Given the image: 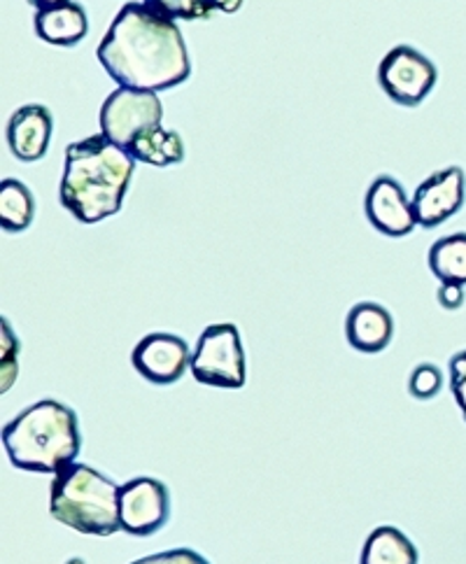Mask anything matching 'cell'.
I'll list each match as a JSON object with an SVG mask.
<instances>
[{
  "instance_id": "8fae6325",
  "label": "cell",
  "mask_w": 466,
  "mask_h": 564,
  "mask_svg": "<svg viewBox=\"0 0 466 564\" xmlns=\"http://www.w3.org/2000/svg\"><path fill=\"white\" fill-rule=\"evenodd\" d=\"M364 213L376 231L390 238H403L418 227L411 198L392 175H378L369 185L364 196Z\"/></svg>"
},
{
  "instance_id": "52a82bcc",
  "label": "cell",
  "mask_w": 466,
  "mask_h": 564,
  "mask_svg": "<svg viewBox=\"0 0 466 564\" xmlns=\"http://www.w3.org/2000/svg\"><path fill=\"white\" fill-rule=\"evenodd\" d=\"M438 83V70L411 45H397L378 64V85L401 108H418Z\"/></svg>"
},
{
  "instance_id": "d6986e66",
  "label": "cell",
  "mask_w": 466,
  "mask_h": 564,
  "mask_svg": "<svg viewBox=\"0 0 466 564\" xmlns=\"http://www.w3.org/2000/svg\"><path fill=\"white\" fill-rule=\"evenodd\" d=\"M143 3L154 12L173 19V22H177V19H182V22H206L217 12L215 0H143Z\"/></svg>"
},
{
  "instance_id": "6da1fadb",
  "label": "cell",
  "mask_w": 466,
  "mask_h": 564,
  "mask_svg": "<svg viewBox=\"0 0 466 564\" xmlns=\"http://www.w3.org/2000/svg\"><path fill=\"white\" fill-rule=\"evenodd\" d=\"M96 56L119 87L140 91H166L192 75L182 31L145 3H127L117 12Z\"/></svg>"
},
{
  "instance_id": "9c48e42d",
  "label": "cell",
  "mask_w": 466,
  "mask_h": 564,
  "mask_svg": "<svg viewBox=\"0 0 466 564\" xmlns=\"http://www.w3.org/2000/svg\"><path fill=\"white\" fill-rule=\"evenodd\" d=\"M131 365L152 386H173L192 367V350L177 334L152 332L136 344Z\"/></svg>"
},
{
  "instance_id": "d4e9b609",
  "label": "cell",
  "mask_w": 466,
  "mask_h": 564,
  "mask_svg": "<svg viewBox=\"0 0 466 564\" xmlns=\"http://www.w3.org/2000/svg\"><path fill=\"white\" fill-rule=\"evenodd\" d=\"M242 3H246V0H215V8H217V12L236 14L242 8Z\"/></svg>"
},
{
  "instance_id": "44dd1931",
  "label": "cell",
  "mask_w": 466,
  "mask_h": 564,
  "mask_svg": "<svg viewBox=\"0 0 466 564\" xmlns=\"http://www.w3.org/2000/svg\"><path fill=\"white\" fill-rule=\"evenodd\" d=\"M443 388V373L436 365H430V361H424V365H418L409 378V392L413 399L420 401H430L434 399Z\"/></svg>"
},
{
  "instance_id": "7402d4cb",
  "label": "cell",
  "mask_w": 466,
  "mask_h": 564,
  "mask_svg": "<svg viewBox=\"0 0 466 564\" xmlns=\"http://www.w3.org/2000/svg\"><path fill=\"white\" fill-rule=\"evenodd\" d=\"M129 564H210V562L194 549H171V551H161L148 557L133 560Z\"/></svg>"
},
{
  "instance_id": "5bb4252c",
  "label": "cell",
  "mask_w": 466,
  "mask_h": 564,
  "mask_svg": "<svg viewBox=\"0 0 466 564\" xmlns=\"http://www.w3.org/2000/svg\"><path fill=\"white\" fill-rule=\"evenodd\" d=\"M33 26L35 35L43 40V43L54 47H73L87 37L89 17L83 6L68 0V3L37 10Z\"/></svg>"
},
{
  "instance_id": "2e32d148",
  "label": "cell",
  "mask_w": 466,
  "mask_h": 564,
  "mask_svg": "<svg viewBox=\"0 0 466 564\" xmlns=\"http://www.w3.org/2000/svg\"><path fill=\"white\" fill-rule=\"evenodd\" d=\"M127 150L136 161H140V164H148L154 169H169L185 161V143H182V135L164 127H154L145 133H140Z\"/></svg>"
},
{
  "instance_id": "7a4b0ae2",
  "label": "cell",
  "mask_w": 466,
  "mask_h": 564,
  "mask_svg": "<svg viewBox=\"0 0 466 564\" xmlns=\"http://www.w3.org/2000/svg\"><path fill=\"white\" fill-rule=\"evenodd\" d=\"M136 159L104 133L75 140L64 159L58 200L77 221L98 225L124 206Z\"/></svg>"
},
{
  "instance_id": "ba28073f",
  "label": "cell",
  "mask_w": 466,
  "mask_h": 564,
  "mask_svg": "<svg viewBox=\"0 0 466 564\" xmlns=\"http://www.w3.org/2000/svg\"><path fill=\"white\" fill-rule=\"evenodd\" d=\"M171 518V490L152 476H138L119 488V525L131 536H152Z\"/></svg>"
},
{
  "instance_id": "e0dca14e",
  "label": "cell",
  "mask_w": 466,
  "mask_h": 564,
  "mask_svg": "<svg viewBox=\"0 0 466 564\" xmlns=\"http://www.w3.org/2000/svg\"><path fill=\"white\" fill-rule=\"evenodd\" d=\"M35 198L33 192L17 177L0 183V227L8 234H22L33 225Z\"/></svg>"
},
{
  "instance_id": "7c38bea8",
  "label": "cell",
  "mask_w": 466,
  "mask_h": 564,
  "mask_svg": "<svg viewBox=\"0 0 466 564\" xmlns=\"http://www.w3.org/2000/svg\"><path fill=\"white\" fill-rule=\"evenodd\" d=\"M52 131H54V117L52 112L40 106L29 104L17 108L6 127V140L10 152L24 161V164H35V161L43 159L52 143Z\"/></svg>"
},
{
  "instance_id": "8992f818",
  "label": "cell",
  "mask_w": 466,
  "mask_h": 564,
  "mask_svg": "<svg viewBox=\"0 0 466 564\" xmlns=\"http://www.w3.org/2000/svg\"><path fill=\"white\" fill-rule=\"evenodd\" d=\"M164 122V104L159 94L119 87L100 106V133L115 145L129 148L133 140Z\"/></svg>"
},
{
  "instance_id": "277c9868",
  "label": "cell",
  "mask_w": 466,
  "mask_h": 564,
  "mask_svg": "<svg viewBox=\"0 0 466 564\" xmlns=\"http://www.w3.org/2000/svg\"><path fill=\"white\" fill-rule=\"evenodd\" d=\"M50 513L79 534L112 536L119 525V486L87 465H68L54 474Z\"/></svg>"
},
{
  "instance_id": "5b68a950",
  "label": "cell",
  "mask_w": 466,
  "mask_h": 564,
  "mask_svg": "<svg viewBox=\"0 0 466 564\" xmlns=\"http://www.w3.org/2000/svg\"><path fill=\"white\" fill-rule=\"evenodd\" d=\"M192 376L201 386L240 390L248 382V359L240 332L231 322L208 325L192 352Z\"/></svg>"
},
{
  "instance_id": "603a6c76",
  "label": "cell",
  "mask_w": 466,
  "mask_h": 564,
  "mask_svg": "<svg viewBox=\"0 0 466 564\" xmlns=\"http://www.w3.org/2000/svg\"><path fill=\"white\" fill-rule=\"evenodd\" d=\"M448 371H451V390H453V397L457 401V406L466 420V350L457 352L451 357V365H448Z\"/></svg>"
},
{
  "instance_id": "484cf974",
  "label": "cell",
  "mask_w": 466,
  "mask_h": 564,
  "mask_svg": "<svg viewBox=\"0 0 466 564\" xmlns=\"http://www.w3.org/2000/svg\"><path fill=\"white\" fill-rule=\"evenodd\" d=\"M29 3L37 10H45V8H54V6H61V3H68V0H29Z\"/></svg>"
},
{
  "instance_id": "4fadbf2b",
  "label": "cell",
  "mask_w": 466,
  "mask_h": 564,
  "mask_svg": "<svg viewBox=\"0 0 466 564\" xmlns=\"http://www.w3.org/2000/svg\"><path fill=\"white\" fill-rule=\"evenodd\" d=\"M394 317L392 313L376 304V301H359L346 317V338L353 350L364 355H378L392 344Z\"/></svg>"
},
{
  "instance_id": "30bf717a",
  "label": "cell",
  "mask_w": 466,
  "mask_h": 564,
  "mask_svg": "<svg viewBox=\"0 0 466 564\" xmlns=\"http://www.w3.org/2000/svg\"><path fill=\"white\" fill-rule=\"evenodd\" d=\"M466 198V175L459 166H448L422 180L413 192V213L418 227L436 229L457 215Z\"/></svg>"
},
{
  "instance_id": "4316f807",
  "label": "cell",
  "mask_w": 466,
  "mask_h": 564,
  "mask_svg": "<svg viewBox=\"0 0 466 564\" xmlns=\"http://www.w3.org/2000/svg\"><path fill=\"white\" fill-rule=\"evenodd\" d=\"M66 564H85V560H79V557H73V560H68Z\"/></svg>"
},
{
  "instance_id": "ac0fdd59",
  "label": "cell",
  "mask_w": 466,
  "mask_h": 564,
  "mask_svg": "<svg viewBox=\"0 0 466 564\" xmlns=\"http://www.w3.org/2000/svg\"><path fill=\"white\" fill-rule=\"evenodd\" d=\"M427 261L436 280L466 288V234H451L434 240Z\"/></svg>"
},
{
  "instance_id": "ffe728a7",
  "label": "cell",
  "mask_w": 466,
  "mask_h": 564,
  "mask_svg": "<svg viewBox=\"0 0 466 564\" xmlns=\"http://www.w3.org/2000/svg\"><path fill=\"white\" fill-rule=\"evenodd\" d=\"M19 371V340L3 317V327H0V380H3V392H8Z\"/></svg>"
},
{
  "instance_id": "cb8c5ba5",
  "label": "cell",
  "mask_w": 466,
  "mask_h": 564,
  "mask_svg": "<svg viewBox=\"0 0 466 564\" xmlns=\"http://www.w3.org/2000/svg\"><path fill=\"white\" fill-rule=\"evenodd\" d=\"M436 299L443 311H459L464 306V288L453 285V282H441Z\"/></svg>"
},
{
  "instance_id": "3957f363",
  "label": "cell",
  "mask_w": 466,
  "mask_h": 564,
  "mask_svg": "<svg viewBox=\"0 0 466 564\" xmlns=\"http://www.w3.org/2000/svg\"><path fill=\"white\" fill-rule=\"evenodd\" d=\"M3 448L12 467L29 474H58L83 451L77 413L56 399H40L3 427Z\"/></svg>"
},
{
  "instance_id": "9a60e30c",
  "label": "cell",
  "mask_w": 466,
  "mask_h": 564,
  "mask_svg": "<svg viewBox=\"0 0 466 564\" xmlns=\"http://www.w3.org/2000/svg\"><path fill=\"white\" fill-rule=\"evenodd\" d=\"M415 543L399 528H376L361 546L359 564H418Z\"/></svg>"
}]
</instances>
